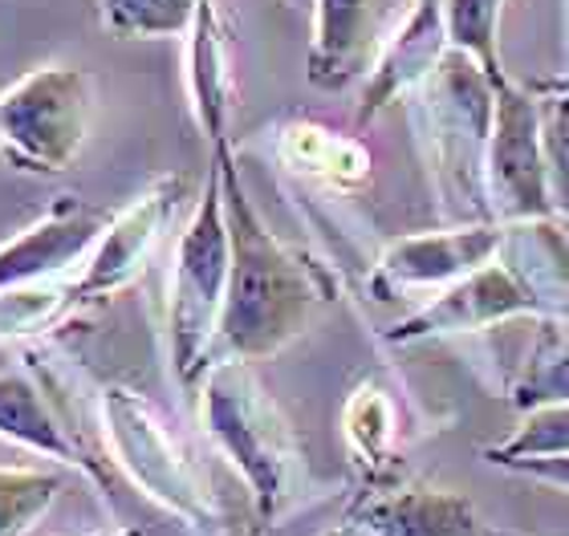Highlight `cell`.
Wrapping results in <instances>:
<instances>
[{
	"label": "cell",
	"mask_w": 569,
	"mask_h": 536,
	"mask_svg": "<svg viewBox=\"0 0 569 536\" xmlns=\"http://www.w3.org/2000/svg\"><path fill=\"white\" fill-rule=\"evenodd\" d=\"M212 163L220 171L228 240H232V273H228L224 317L216 334V357L261 362L306 334L333 289L321 264L309 261L306 252L289 249L261 220L237 171L232 143L212 146Z\"/></svg>",
	"instance_id": "1"
},
{
	"label": "cell",
	"mask_w": 569,
	"mask_h": 536,
	"mask_svg": "<svg viewBox=\"0 0 569 536\" xmlns=\"http://www.w3.org/2000/svg\"><path fill=\"white\" fill-rule=\"evenodd\" d=\"M407 102H411L416 146L443 220L448 224L488 220L485 155L497 119V78L472 53L451 45L448 58L407 94Z\"/></svg>",
	"instance_id": "2"
},
{
	"label": "cell",
	"mask_w": 569,
	"mask_h": 536,
	"mask_svg": "<svg viewBox=\"0 0 569 536\" xmlns=\"http://www.w3.org/2000/svg\"><path fill=\"white\" fill-rule=\"evenodd\" d=\"M200 423L237 467L261 525H277L306 496V455L293 423L264 391L252 362L216 357L200 378Z\"/></svg>",
	"instance_id": "3"
},
{
	"label": "cell",
	"mask_w": 569,
	"mask_h": 536,
	"mask_svg": "<svg viewBox=\"0 0 569 536\" xmlns=\"http://www.w3.org/2000/svg\"><path fill=\"white\" fill-rule=\"evenodd\" d=\"M98 415L114 464L147 500L159 504L196 536L228 533L224 504L216 496L212 479L151 398H142L131 386H107Z\"/></svg>",
	"instance_id": "4"
},
{
	"label": "cell",
	"mask_w": 569,
	"mask_h": 536,
	"mask_svg": "<svg viewBox=\"0 0 569 536\" xmlns=\"http://www.w3.org/2000/svg\"><path fill=\"white\" fill-rule=\"evenodd\" d=\"M228 273H232V240H228L220 171L212 163L200 200L179 232L176 261L167 276V354L179 386H200L203 370L212 366Z\"/></svg>",
	"instance_id": "5"
},
{
	"label": "cell",
	"mask_w": 569,
	"mask_h": 536,
	"mask_svg": "<svg viewBox=\"0 0 569 536\" xmlns=\"http://www.w3.org/2000/svg\"><path fill=\"white\" fill-rule=\"evenodd\" d=\"M94 78L78 65H37L0 90V155L33 175L73 168L90 139Z\"/></svg>",
	"instance_id": "6"
},
{
	"label": "cell",
	"mask_w": 569,
	"mask_h": 536,
	"mask_svg": "<svg viewBox=\"0 0 569 536\" xmlns=\"http://www.w3.org/2000/svg\"><path fill=\"white\" fill-rule=\"evenodd\" d=\"M485 200L492 224H525L553 215L541 151V119L529 85L497 82V119L485 155Z\"/></svg>",
	"instance_id": "7"
},
{
	"label": "cell",
	"mask_w": 569,
	"mask_h": 536,
	"mask_svg": "<svg viewBox=\"0 0 569 536\" xmlns=\"http://www.w3.org/2000/svg\"><path fill=\"white\" fill-rule=\"evenodd\" d=\"M517 317H537L541 322V305L529 293L517 269L509 261H492L476 273L460 276L456 285L439 289L407 313L403 322H395L382 342L391 346H419V342H439V337L480 334V330H500V325L517 322Z\"/></svg>",
	"instance_id": "8"
},
{
	"label": "cell",
	"mask_w": 569,
	"mask_h": 536,
	"mask_svg": "<svg viewBox=\"0 0 569 536\" xmlns=\"http://www.w3.org/2000/svg\"><path fill=\"white\" fill-rule=\"evenodd\" d=\"M500 244H505V224H492V220L399 236L375 261V289L382 297H395V293H439V289L456 285L460 276L497 261Z\"/></svg>",
	"instance_id": "9"
},
{
	"label": "cell",
	"mask_w": 569,
	"mask_h": 536,
	"mask_svg": "<svg viewBox=\"0 0 569 536\" xmlns=\"http://www.w3.org/2000/svg\"><path fill=\"white\" fill-rule=\"evenodd\" d=\"M188 191V179L183 175H163L154 179L151 188L139 191L122 212L110 215L107 232L98 236L94 252L86 256L82 273L70 285L73 301H94L110 297L134 281V276L147 269L154 244L167 232V224L176 220V208Z\"/></svg>",
	"instance_id": "10"
},
{
	"label": "cell",
	"mask_w": 569,
	"mask_h": 536,
	"mask_svg": "<svg viewBox=\"0 0 569 536\" xmlns=\"http://www.w3.org/2000/svg\"><path fill=\"white\" fill-rule=\"evenodd\" d=\"M407 9L411 0H313L309 82L318 90H346L362 82Z\"/></svg>",
	"instance_id": "11"
},
{
	"label": "cell",
	"mask_w": 569,
	"mask_h": 536,
	"mask_svg": "<svg viewBox=\"0 0 569 536\" xmlns=\"http://www.w3.org/2000/svg\"><path fill=\"white\" fill-rule=\"evenodd\" d=\"M107 224V212H98L73 195H61L41 220H33L0 244V297L49 285L53 276L70 273L73 264H86Z\"/></svg>",
	"instance_id": "12"
},
{
	"label": "cell",
	"mask_w": 569,
	"mask_h": 536,
	"mask_svg": "<svg viewBox=\"0 0 569 536\" xmlns=\"http://www.w3.org/2000/svg\"><path fill=\"white\" fill-rule=\"evenodd\" d=\"M350 525L362 536H485L488 525L468 496L423 479H379L355 504Z\"/></svg>",
	"instance_id": "13"
},
{
	"label": "cell",
	"mask_w": 569,
	"mask_h": 536,
	"mask_svg": "<svg viewBox=\"0 0 569 536\" xmlns=\"http://www.w3.org/2000/svg\"><path fill=\"white\" fill-rule=\"evenodd\" d=\"M448 49H451V37H448V21H443V0H411V9L391 29L387 45L379 49L370 73L362 78V94H358V110H355L358 127L375 122L382 110L411 94L427 73L448 58Z\"/></svg>",
	"instance_id": "14"
},
{
	"label": "cell",
	"mask_w": 569,
	"mask_h": 536,
	"mask_svg": "<svg viewBox=\"0 0 569 536\" xmlns=\"http://www.w3.org/2000/svg\"><path fill=\"white\" fill-rule=\"evenodd\" d=\"M191 119L212 146L232 143V114H237V73H232V41L228 21L216 0H203L188 29L183 53Z\"/></svg>",
	"instance_id": "15"
},
{
	"label": "cell",
	"mask_w": 569,
	"mask_h": 536,
	"mask_svg": "<svg viewBox=\"0 0 569 536\" xmlns=\"http://www.w3.org/2000/svg\"><path fill=\"white\" fill-rule=\"evenodd\" d=\"M500 261L517 269L541 305V317L569 322V224L558 215L505 224Z\"/></svg>",
	"instance_id": "16"
},
{
	"label": "cell",
	"mask_w": 569,
	"mask_h": 536,
	"mask_svg": "<svg viewBox=\"0 0 569 536\" xmlns=\"http://www.w3.org/2000/svg\"><path fill=\"white\" fill-rule=\"evenodd\" d=\"M399 403L395 394L382 386L379 378H362L350 391L342 406V439L346 452L355 459V467L370 484L387 479L395 464V452H399V439H403V427H399Z\"/></svg>",
	"instance_id": "17"
},
{
	"label": "cell",
	"mask_w": 569,
	"mask_h": 536,
	"mask_svg": "<svg viewBox=\"0 0 569 536\" xmlns=\"http://www.w3.org/2000/svg\"><path fill=\"white\" fill-rule=\"evenodd\" d=\"M277 155L297 175H309L326 188H358L370 175V151L355 134H338L321 122H289L281 127Z\"/></svg>",
	"instance_id": "18"
},
{
	"label": "cell",
	"mask_w": 569,
	"mask_h": 536,
	"mask_svg": "<svg viewBox=\"0 0 569 536\" xmlns=\"http://www.w3.org/2000/svg\"><path fill=\"white\" fill-rule=\"evenodd\" d=\"M0 439L58 464H82V452L73 447L53 406L46 403L41 386L29 374H0Z\"/></svg>",
	"instance_id": "19"
},
{
	"label": "cell",
	"mask_w": 569,
	"mask_h": 536,
	"mask_svg": "<svg viewBox=\"0 0 569 536\" xmlns=\"http://www.w3.org/2000/svg\"><path fill=\"white\" fill-rule=\"evenodd\" d=\"M505 403L533 411L541 403H569V322L541 317L529 350L505 386Z\"/></svg>",
	"instance_id": "20"
},
{
	"label": "cell",
	"mask_w": 569,
	"mask_h": 536,
	"mask_svg": "<svg viewBox=\"0 0 569 536\" xmlns=\"http://www.w3.org/2000/svg\"><path fill=\"white\" fill-rule=\"evenodd\" d=\"M529 90L537 98V119H541V151H546L553 215L569 224V78H553Z\"/></svg>",
	"instance_id": "21"
},
{
	"label": "cell",
	"mask_w": 569,
	"mask_h": 536,
	"mask_svg": "<svg viewBox=\"0 0 569 536\" xmlns=\"http://www.w3.org/2000/svg\"><path fill=\"white\" fill-rule=\"evenodd\" d=\"M541 455H569V403H541L521 411V423L509 439L485 447V464L512 467L517 459H541Z\"/></svg>",
	"instance_id": "22"
},
{
	"label": "cell",
	"mask_w": 569,
	"mask_h": 536,
	"mask_svg": "<svg viewBox=\"0 0 569 536\" xmlns=\"http://www.w3.org/2000/svg\"><path fill=\"white\" fill-rule=\"evenodd\" d=\"M203 0H98L102 24L114 37L154 41V37H188Z\"/></svg>",
	"instance_id": "23"
},
{
	"label": "cell",
	"mask_w": 569,
	"mask_h": 536,
	"mask_svg": "<svg viewBox=\"0 0 569 536\" xmlns=\"http://www.w3.org/2000/svg\"><path fill=\"white\" fill-rule=\"evenodd\" d=\"M66 479L41 467H0V536H24L53 508Z\"/></svg>",
	"instance_id": "24"
},
{
	"label": "cell",
	"mask_w": 569,
	"mask_h": 536,
	"mask_svg": "<svg viewBox=\"0 0 569 536\" xmlns=\"http://www.w3.org/2000/svg\"><path fill=\"white\" fill-rule=\"evenodd\" d=\"M500 12H505V0H443L451 45L472 53L497 82L505 78L500 70Z\"/></svg>",
	"instance_id": "25"
},
{
	"label": "cell",
	"mask_w": 569,
	"mask_h": 536,
	"mask_svg": "<svg viewBox=\"0 0 569 536\" xmlns=\"http://www.w3.org/2000/svg\"><path fill=\"white\" fill-rule=\"evenodd\" d=\"M512 476L537 479L546 488H558L569 496V455H541V459H517L512 467H505Z\"/></svg>",
	"instance_id": "26"
},
{
	"label": "cell",
	"mask_w": 569,
	"mask_h": 536,
	"mask_svg": "<svg viewBox=\"0 0 569 536\" xmlns=\"http://www.w3.org/2000/svg\"><path fill=\"white\" fill-rule=\"evenodd\" d=\"M90 536H142V528H102V533H90Z\"/></svg>",
	"instance_id": "27"
},
{
	"label": "cell",
	"mask_w": 569,
	"mask_h": 536,
	"mask_svg": "<svg viewBox=\"0 0 569 536\" xmlns=\"http://www.w3.org/2000/svg\"><path fill=\"white\" fill-rule=\"evenodd\" d=\"M326 536H362L355 525H346V528H333V533H326Z\"/></svg>",
	"instance_id": "28"
},
{
	"label": "cell",
	"mask_w": 569,
	"mask_h": 536,
	"mask_svg": "<svg viewBox=\"0 0 569 536\" xmlns=\"http://www.w3.org/2000/svg\"><path fill=\"white\" fill-rule=\"evenodd\" d=\"M485 536H525V533H512V528H492V525H488Z\"/></svg>",
	"instance_id": "29"
},
{
	"label": "cell",
	"mask_w": 569,
	"mask_h": 536,
	"mask_svg": "<svg viewBox=\"0 0 569 536\" xmlns=\"http://www.w3.org/2000/svg\"><path fill=\"white\" fill-rule=\"evenodd\" d=\"M244 536H273V533H269V525H252Z\"/></svg>",
	"instance_id": "30"
},
{
	"label": "cell",
	"mask_w": 569,
	"mask_h": 536,
	"mask_svg": "<svg viewBox=\"0 0 569 536\" xmlns=\"http://www.w3.org/2000/svg\"><path fill=\"white\" fill-rule=\"evenodd\" d=\"M289 9H313V0H284Z\"/></svg>",
	"instance_id": "31"
}]
</instances>
